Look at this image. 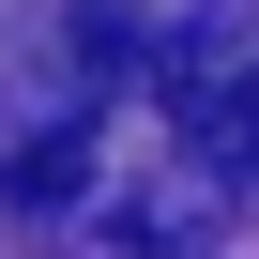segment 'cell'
I'll return each instance as SVG.
<instances>
[{"label": "cell", "mask_w": 259, "mask_h": 259, "mask_svg": "<svg viewBox=\"0 0 259 259\" xmlns=\"http://www.w3.org/2000/svg\"><path fill=\"white\" fill-rule=\"evenodd\" d=\"M0 213L31 259H213L259 229V0H31Z\"/></svg>", "instance_id": "6da1fadb"}]
</instances>
